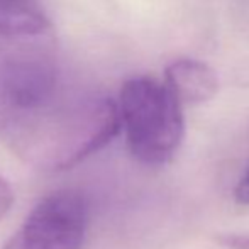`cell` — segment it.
<instances>
[{
  "label": "cell",
  "instance_id": "obj_3",
  "mask_svg": "<svg viewBox=\"0 0 249 249\" xmlns=\"http://www.w3.org/2000/svg\"><path fill=\"white\" fill-rule=\"evenodd\" d=\"M89 203L76 190L46 195L26 217L5 249H82Z\"/></svg>",
  "mask_w": 249,
  "mask_h": 249
},
{
  "label": "cell",
  "instance_id": "obj_6",
  "mask_svg": "<svg viewBox=\"0 0 249 249\" xmlns=\"http://www.w3.org/2000/svg\"><path fill=\"white\" fill-rule=\"evenodd\" d=\"M215 241L220 246L229 249H249V236L243 234H219Z\"/></svg>",
  "mask_w": 249,
  "mask_h": 249
},
{
  "label": "cell",
  "instance_id": "obj_8",
  "mask_svg": "<svg viewBox=\"0 0 249 249\" xmlns=\"http://www.w3.org/2000/svg\"><path fill=\"white\" fill-rule=\"evenodd\" d=\"M234 200L239 205H249V170L234 188Z\"/></svg>",
  "mask_w": 249,
  "mask_h": 249
},
{
  "label": "cell",
  "instance_id": "obj_4",
  "mask_svg": "<svg viewBox=\"0 0 249 249\" xmlns=\"http://www.w3.org/2000/svg\"><path fill=\"white\" fill-rule=\"evenodd\" d=\"M164 83L181 105H197L215 97L219 75L212 66L200 59L181 58L168 65Z\"/></svg>",
  "mask_w": 249,
  "mask_h": 249
},
{
  "label": "cell",
  "instance_id": "obj_7",
  "mask_svg": "<svg viewBox=\"0 0 249 249\" xmlns=\"http://www.w3.org/2000/svg\"><path fill=\"white\" fill-rule=\"evenodd\" d=\"M12 202H14L12 188H10V185L5 181V178L0 175V219L10 210Z\"/></svg>",
  "mask_w": 249,
  "mask_h": 249
},
{
  "label": "cell",
  "instance_id": "obj_1",
  "mask_svg": "<svg viewBox=\"0 0 249 249\" xmlns=\"http://www.w3.org/2000/svg\"><path fill=\"white\" fill-rule=\"evenodd\" d=\"M119 129L114 99L65 80L26 99L0 100V142L46 173L82 163L107 146Z\"/></svg>",
  "mask_w": 249,
  "mask_h": 249
},
{
  "label": "cell",
  "instance_id": "obj_5",
  "mask_svg": "<svg viewBox=\"0 0 249 249\" xmlns=\"http://www.w3.org/2000/svg\"><path fill=\"white\" fill-rule=\"evenodd\" d=\"M51 19L41 0H0V39L48 37Z\"/></svg>",
  "mask_w": 249,
  "mask_h": 249
},
{
  "label": "cell",
  "instance_id": "obj_2",
  "mask_svg": "<svg viewBox=\"0 0 249 249\" xmlns=\"http://www.w3.org/2000/svg\"><path fill=\"white\" fill-rule=\"evenodd\" d=\"M181 107L164 82L153 76L125 80L117 104L119 121L136 160L160 166L175 156L185 134Z\"/></svg>",
  "mask_w": 249,
  "mask_h": 249
}]
</instances>
